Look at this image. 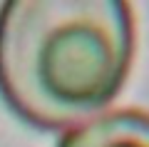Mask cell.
<instances>
[{
    "instance_id": "6da1fadb",
    "label": "cell",
    "mask_w": 149,
    "mask_h": 147,
    "mask_svg": "<svg viewBox=\"0 0 149 147\" xmlns=\"http://www.w3.org/2000/svg\"><path fill=\"white\" fill-rule=\"evenodd\" d=\"M134 47L124 0H5L0 100L40 130L80 122L119 95Z\"/></svg>"
},
{
    "instance_id": "7a4b0ae2",
    "label": "cell",
    "mask_w": 149,
    "mask_h": 147,
    "mask_svg": "<svg viewBox=\"0 0 149 147\" xmlns=\"http://www.w3.org/2000/svg\"><path fill=\"white\" fill-rule=\"evenodd\" d=\"M57 147H149V110H112L67 130Z\"/></svg>"
}]
</instances>
